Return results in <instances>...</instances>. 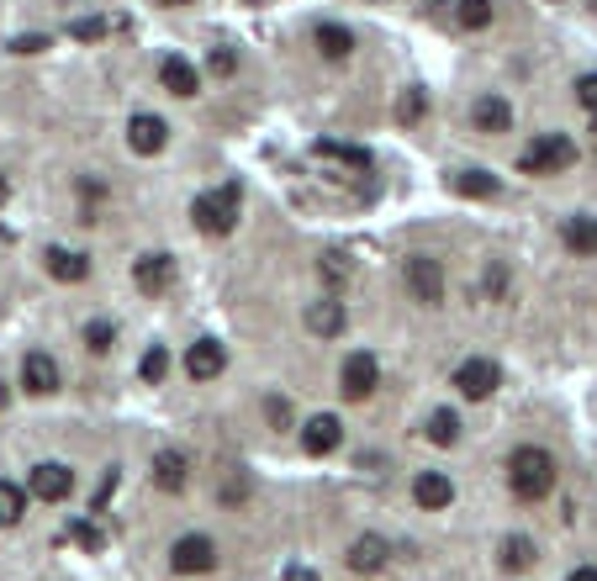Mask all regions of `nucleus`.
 <instances>
[{
  "mask_svg": "<svg viewBox=\"0 0 597 581\" xmlns=\"http://www.w3.org/2000/svg\"><path fill=\"white\" fill-rule=\"evenodd\" d=\"M555 455L550 449H539V444H518L513 455H508V492L518 502H545L555 492Z\"/></svg>",
  "mask_w": 597,
  "mask_h": 581,
  "instance_id": "1",
  "label": "nucleus"
},
{
  "mask_svg": "<svg viewBox=\"0 0 597 581\" xmlns=\"http://www.w3.org/2000/svg\"><path fill=\"white\" fill-rule=\"evenodd\" d=\"M238 185L228 180L222 191H207V196H196L191 201V222H196V233H207V238H222V233H233L238 228Z\"/></svg>",
  "mask_w": 597,
  "mask_h": 581,
  "instance_id": "2",
  "label": "nucleus"
},
{
  "mask_svg": "<svg viewBox=\"0 0 597 581\" xmlns=\"http://www.w3.org/2000/svg\"><path fill=\"white\" fill-rule=\"evenodd\" d=\"M576 164V143L566 133H545V138H534L524 154H518V170L524 175H561Z\"/></svg>",
  "mask_w": 597,
  "mask_h": 581,
  "instance_id": "3",
  "label": "nucleus"
},
{
  "mask_svg": "<svg viewBox=\"0 0 597 581\" xmlns=\"http://www.w3.org/2000/svg\"><path fill=\"white\" fill-rule=\"evenodd\" d=\"M376 386H381V360H376V354H370V349L344 354V365H339L344 402H370V397H376Z\"/></svg>",
  "mask_w": 597,
  "mask_h": 581,
  "instance_id": "4",
  "label": "nucleus"
},
{
  "mask_svg": "<svg viewBox=\"0 0 597 581\" xmlns=\"http://www.w3.org/2000/svg\"><path fill=\"white\" fill-rule=\"evenodd\" d=\"M217 560H222V550H217L212 534H180L170 545V571L175 576H207V571H217Z\"/></svg>",
  "mask_w": 597,
  "mask_h": 581,
  "instance_id": "5",
  "label": "nucleus"
},
{
  "mask_svg": "<svg viewBox=\"0 0 597 581\" xmlns=\"http://www.w3.org/2000/svg\"><path fill=\"white\" fill-rule=\"evenodd\" d=\"M497 386H502V370H497V360H487V354H471V360L455 365V391L465 402H487Z\"/></svg>",
  "mask_w": 597,
  "mask_h": 581,
  "instance_id": "6",
  "label": "nucleus"
},
{
  "mask_svg": "<svg viewBox=\"0 0 597 581\" xmlns=\"http://www.w3.org/2000/svg\"><path fill=\"white\" fill-rule=\"evenodd\" d=\"M407 291H413V302L439 307L444 302V265H439V259H428V254L407 259Z\"/></svg>",
  "mask_w": 597,
  "mask_h": 581,
  "instance_id": "7",
  "label": "nucleus"
},
{
  "mask_svg": "<svg viewBox=\"0 0 597 581\" xmlns=\"http://www.w3.org/2000/svg\"><path fill=\"white\" fill-rule=\"evenodd\" d=\"M74 492V471L59 460H43V465H32V476H27V497L37 502H64Z\"/></svg>",
  "mask_w": 597,
  "mask_h": 581,
  "instance_id": "8",
  "label": "nucleus"
},
{
  "mask_svg": "<svg viewBox=\"0 0 597 581\" xmlns=\"http://www.w3.org/2000/svg\"><path fill=\"white\" fill-rule=\"evenodd\" d=\"M386 560H391V545H386V534H360L349 545V555H344V566L354 571V576H381L386 571Z\"/></svg>",
  "mask_w": 597,
  "mask_h": 581,
  "instance_id": "9",
  "label": "nucleus"
},
{
  "mask_svg": "<svg viewBox=\"0 0 597 581\" xmlns=\"http://www.w3.org/2000/svg\"><path fill=\"white\" fill-rule=\"evenodd\" d=\"M164 143H170V122L154 117V111H138V117L127 122V148H133V154H164Z\"/></svg>",
  "mask_w": 597,
  "mask_h": 581,
  "instance_id": "10",
  "label": "nucleus"
},
{
  "mask_svg": "<svg viewBox=\"0 0 597 581\" xmlns=\"http://www.w3.org/2000/svg\"><path fill=\"white\" fill-rule=\"evenodd\" d=\"M339 444H344V423L333 418V412H317V418L302 423V449H307V455L323 460V455H333Z\"/></svg>",
  "mask_w": 597,
  "mask_h": 581,
  "instance_id": "11",
  "label": "nucleus"
},
{
  "mask_svg": "<svg viewBox=\"0 0 597 581\" xmlns=\"http://www.w3.org/2000/svg\"><path fill=\"white\" fill-rule=\"evenodd\" d=\"M170 280H175V259L170 254H143V259H133V286L143 291V296H159V291H170Z\"/></svg>",
  "mask_w": 597,
  "mask_h": 581,
  "instance_id": "12",
  "label": "nucleus"
},
{
  "mask_svg": "<svg viewBox=\"0 0 597 581\" xmlns=\"http://www.w3.org/2000/svg\"><path fill=\"white\" fill-rule=\"evenodd\" d=\"M471 127H476V133H487V138L513 133V106L487 90V96H476V101H471Z\"/></svg>",
  "mask_w": 597,
  "mask_h": 581,
  "instance_id": "13",
  "label": "nucleus"
},
{
  "mask_svg": "<svg viewBox=\"0 0 597 581\" xmlns=\"http://www.w3.org/2000/svg\"><path fill=\"white\" fill-rule=\"evenodd\" d=\"M222 370H228V354H222L217 339H196L191 349H185V376L191 381H217Z\"/></svg>",
  "mask_w": 597,
  "mask_h": 581,
  "instance_id": "14",
  "label": "nucleus"
},
{
  "mask_svg": "<svg viewBox=\"0 0 597 581\" xmlns=\"http://www.w3.org/2000/svg\"><path fill=\"white\" fill-rule=\"evenodd\" d=\"M22 386L32 391V397H53V391H59V365H53V354H43V349L27 354L22 360Z\"/></svg>",
  "mask_w": 597,
  "mask_h": 581,
  "instance_id": "15",
  "label": "nucleus"
},
{
  "mask_svg": "<svg viewBox=\"0 0 597 581\" xmlns=\"http://www.w3.org/2000/svg\"><path fill=\"white\" fill-rule=\"evenodd\" d=\"M159 80H164V90H170V96H180V101L201 96V74L191 69V59H180V53H170V59L159 64Z\"/></svg>",
  "mask_w": 597,
  "mask_h": 581,
  "instance_id": "16",
  "label": "nucleus"
},
{
  "mask_svg": "<svg viewBox=\"0 0 597 581\" xmlns=\"http://www.w3.org/2000/svg\"><path fill=\"white\" fill-rule=\"evenodd\" d=\"M349 328V312L344 302H333V296H323V302L307 307V333H317V339H339V333Z\"/></svg>",
  "mask_w": 597,
  "mask_h": 581,
  "instance_id": "17",
  "label": "nucleus"
},
{
  "mask_svg": "<svg viewBox=\"0 0 597 581\" xmlns=\"http://www.w3.org/2000/svg\"><path fill=\"white\" fill-rule=\"evenodd\" d=\"M413 497H418V508H428V513H444L455 502V481L444 476V471H423L418 481H413Z\"/></svg>",
  "mask_w": 597,
  "mask_h": 581,
  "instance_id": "18",
  "label": "nucleus"
},
{
  "mask_svg": "<svg viewBox=\"0 0 597 581\" xmlns=\"http://www.w3.org/2000/svg\"><path fill=\"white\" fill-rule=\"evenodd\" d=\"M43 270H48L53 280H64V286H80V280L90 275V259H85L80 249H59V243H53V249L43 254Z\"/></svg>",
  "mask_w": 597,
  "mask_h": 581,
  "instance_id": "19",
  "label": "nucleus"
},
{
  "mask_svg": "<svg viewBox=\"0 0 597 581\" xmlns=\"http://www.w3.org/2000/svg\"><path fill=\"white\" fill-rule=\"evenodd\" d=\"M185 481H191V465H185L180 449L154 455V486H159V492H185Z\"/></svg>",
  "mask_w": 597,
  "mask_h": 581,
  "instance_id": "20",
  "label": "nucleus"
},
{
  "mask_svg": "<svg viewBox=\"0 0 597 581\" xmlns=\"http://www.w3.org/2000/svg\"><path fill=\"white\" fill-rule=\"evenodd\" d=\"M312 43H317V53H323V59L344 64L349 53H354V32H349V27H339V22H323V27L312 32Z\"/></svg>",
  "mask_w": 597,
  "mask_h": 581,
  "instance_id": "21",
  "label": "nucleus"
},
{
  "mask_svg": "<svg viewBox=\"0 0 597 581\" xmlns=\"http://www.w3.org/2000/svg\"><path fill=\"white\" fill-rule=\"evenodd\" d=\"M450 191L476 196V201H492V196L502 191V180H497L492 170H455V175H450Z\"/></svg>",
  "mask_w": 597,
  "mask_h": 581,
  "instance_id": "22",
  "label": "nucleus"
},
{
  "mask_svg": "<svg viewBox=\"0 0 597 581\" xmlns=\"http://www.w3.org/2000/svg\"><path fill=\"white\" fill-rule=\"evenodd\" d=\"M561 243H566V249L571 254H597V217H566L561 222Z\"/></svg>",
  "mask_w": 597,
  "mask_h": 581,
  "instance_id": "23",
  "label": "nucleus"
},
{
  "mask_svg": "<svg viewBox=\"0 0 597 581\" xmlns=\"http://www.w3.org/2000/svg\"><path fill=\"white\" fill-rule=\"evenodd\" d=\"M534 560H539L534 539H524V534H508V539H502V560H497L502 571H529Z\"/></svg>",
  "mask_w": 597,
  "mask_h": 581,
  "instance_id": "24",
  "label": "nucleus"
},
{
  "mask_svg": "<svg viewBox=\"0 0 597 581\" xmlns=\"http://www.w3.org/2000/svg\"><path fill=\"white\" fill-rule=\"evenodd\" d=\"M22 518H27V486L0 476V529H16Z\"/></svg>",
  "mask_w": 597,
  "mask_h": 581,
  "instance_id": "25",
  "label": "nucleus"
},
{
  "mask_svg": "<svg viewBox=\"0 0 597 581\" xmlns=\"http://www.w3.org/2000/svg\"><path fill=\"white\" fill-rule=\"evenodd\" d=\"M317 154H323V159H333V164H349V170H370V148H360V143L323 138V143H317Z\"/></svg>",
  "mask_w": 597,
  "mask_h": 581,
  "instance_id": "26",
  "label": "nucleus"
},
{
  "mask_svg": "<svg viewBox=\"0 0 597 581\" xmlns=\"http://www.w3.org/2000/svg\"><path fill=\"white\" fill-rule=\"evenodd\" d=\"M423 439H434V444H460V412L450 407H439V412H428V423H423Z\"/></svg>",
  "mask_w": 597,
  "mask_h": 581,
  "instance_id": "27",
  "label": "nucleus"
},
{
  "mask_svg": "<svg viewBox=\"0 0 597 581\" xmlns=\"http://www.w3.org/2000/svg\"><path fill=\"white\" fill-rule=\"evenodd\" d=\"M455 22H460L465 32H481V27H492V0H460Z\"/></svg>",
  "mask_w": 597,
  "mask_h": 581,
  "instance_id": "28",
  "label": "nucleus"
},
{
  "mask_svg": "<svg viewBox=\"0 0 597 581\" xmlns=\"http://www.w3.org/2000/svg\"><path fill=\"white\" fill-rule=\"evenodd\" d=\"M138 376H143L148 386H159L164 376H170V349H159V344L148 349V354H143V365H138Z\"/></svg>",
  "mask_w": 597,
  "mask_h": 581,
  "instance_id": "29",
  "label": "nucleus"
},
{
  "mask_svg": "<svg viewBox=\"0 0 597 581\" xmlns=\"http://www.w3.org/2000/svg\"><path fill=\"white\" fill-rule=\"evenodd\" d=\"M111 344H117V328H111L106 317H96V323H85V349L111 354Z\"/></svg>",
  "mask_w": 597,
  "mask_h": 581,
  "instance_id": "30",
  "label": "nucleus"
},
{
  "mask_svg": "<svg viewBox=\"0 0 597 581\" xmlns=\"http://www.w3.org/2000/svg\"><path fill=\"white\" fill-rule=\"evenodd\" d=\"M428 111V96L423 90H402V101H397V122H418Z\"/></svg>",
  "mask_w": 597,
  "mask_h": 581,
  "instance_id": "31",
  "label": "nucleus"
},
{
  "mask_svg": "<svg viewBox=\"0 0 597 581\" xmlns=\"http://www.w3.org/2000/svg\"><path fill=\"white\" fill-rule=\"evenodd\" d=\"M317 275H323L328 286H344V280H349V259H339V254H323V259H317Z\"/></svg>",
  "mask_w": 597,
  "mask_h": 581,
  "instance_id": "32",
  "label": "nucleus"
},
{
  "mask_svg": "<svg viewBox=\"0 0 597 581\" xmlns=\"http://www.w3.org/2000/svg\"><path fill=\"white\" fill-rule=\"evenodd\" d=\"M69 37H74V43H96V37H106V22H96V16H80V22H69Z\"/></svg>",
  "mask_w": 597,
  "mask_h": 581,
  "instance_id": "33",
  "label": "nucleus"
},
{
  "mask_svg": "<svg viewBox=\"0 0 597 581\" xmlns=\"http://www.w3.org/2000/svg\"><path fill=\"white\" fill-rule=\"evenodd\" d=\"M207 69H212V74H222V80H228V74L238 69V53H233V48H212V53H207Z\"/></svg>",
  "mask_w": 597,
  "mask_h": 581,
  "instance_id": "34",
  "label": "nucleus"
},
{
  "mask_svg": "<svg viewBox=\"0 0 597 581\" xmlns=\"http://www.w3.org/2000/svg\"><path fill=\"white\" fill-rule=\"evenodd\" d=\"M74 539H80L85 550H101V545H106V534L96 529V523H74Z\"/></svg>",
  "mask_w": 597,
  "mask_h": 581,
  "instance_id": "35",
  "label": "nucleus"
},
{
  "mask_svg": "<svg viewBox=\"0 0 597 581\" xmlns=\"http://www.w3.org/2000/svg\"><path fill=\"white\" fill-rule=\"evenodd\" d=\"M576 101L587 111H597V74H582V80H576Z\"/></svg>",
  "mask_w": 597,
  "mask_h": 581,
  "instance_id": "36",
  "label": "nucleus"
},
{
  "mask_svg": "<svg viewBox=\"0 0 597 581\" xmlns=\"http://www.w3.org/2000/svg\"><path fill=\"white\" fill-rule=\"evenodd\" d=\"M265 412H270V423H275V428H291V407H286V397H270Z\"/></svg>",
  "mask_w": 597,
  "mask_h": 581,
  "instance_id": "37",
  "label": "nucleus"
},
{
  "mask_svg": "<svg viewBox=\"0 0 597 581\" xmlns=\"http://www.w3.org/2000/svg\"><path fill=\"white\" fill-rule=\"evenodd\" d=\"M48 48V37H37V32H27V37H16L11 43V53H43Z\"/></svg>",
  "mask_w": 597,
  "mask_h": 581,
  "instance_id": "38",
  "label": "nucleus"
},
{
  "mask_svg": "<svg viewBox=\"0 0 597 581\" xmlns=\"http://www.w3.org/2000/svg\"><path fill=\"white\" fill-rule=\"evenodd\" d=\"M502 291H508V270L492 265V270H487V296H502Z\"/></svg>",
  "mask_w": 597,
  "mask_h": 581,
  "instance_id": "39",
  "label": "nucleus"
},
{
  "mask_svg": "<svg viewBox=\"0 0 597 581\" xmlns=\"http://www.w3.org/2000/svg\"><path fill=\"white\" fill-rule=\"evenodd\" d=\"M566 581H597V566H576Z\"/></svg>",
  "mask_w": 597,
  "mask_h": 581,
  "instance_id": "40",
  "label": "nucleus"
},
{
  "mask_svg": "<svg viewBox=\"0 0 597 581\" xmlns=\"http://www.w3.org/2000/svg\"><path fill=\"white\" fill-rule=\"evenodd\" d=\"M291 581H317V571H291Z\"/></svg>",
  "mask_w": 597,
  "mask_h": 581,
  "instance_id": "41",
  "label": "nucleus"
},
{
  "mask_svg": "<svg viewBox=\"0 0 597 581\" xmlns=\"http://www.w3.org/2000/svg\"><path fill=\"white\" fill-rule=\"evenodd\" d=\"M6 196H11V185H6V175H0V206H6Z\"/></svg>",
  "mask_w": 597,
  "mask_h": 581,
  "instance_id": "42",
  "label": "nucleus"
},
{
  "mask_svg": "<svg viewBox=\"0 0 597 581\" xmlns=\"http://www.w3.org/2000/svg\"><path fill=\"white\" fill-rule=\"evenodd\" d=\"M159 6H191V0H159Z\"/></svg>",
  "mask_w": 597,
  "mask_h": 581,
  "instance_id": "43",
  "label": "nucleus"
},
{
  "mask_svg": "<svg viewBox=\"0 0 597 581\" xmlns=\"http://www.w3.org/2000/svg\"><path fill=\"white\" fill-rule=\"evenodd\" d=\"M0 412H6V381H0Z\"/></svg>",
  "mask_w": 597,
  "mask_h": 581,
  "instance_id": "44",
  "label": "nucleus"
},
{
  "mask_svg": "<svg viewBox=\"0 0 597 581\" xmlns=\"http://www.w3.org/2000/svg\"><path fill=\"white\" fill-rule=\"evenodd\" d=\"M592 133H597V111H592Z\"/></svg>",
  "mask_w": 597,
  "mask_h": 581,
  "instance_id": "45",
  "label": "nucleus"
}]
</instances>
